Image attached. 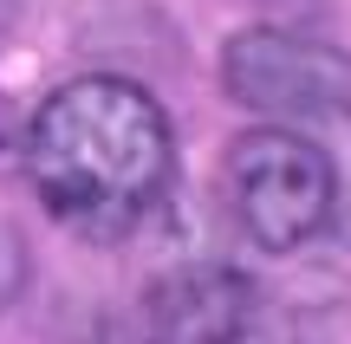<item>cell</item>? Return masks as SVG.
<instances>
[{"label": "cell", "mask_w": 351, "mask_h": 344, "mask_svg": "<svg viewBox=\"0 0 351 344\" xmlns=\"http://www.w3.org/2000/svg\"><path fill=\"white\" fill-rule=\"evenodd\" d=\"M26 176L39 208L65 234L124 241L130 228H143L176 176L169 117L137 78L85 72L33 111Z\"/></svg>", "instance_id": "cell-1"}, {"label": "cell", "mask_w": 351, "mask_h": 344, "mask_svg": "<svg viewBox=\"0 0 351 344\" xmlns=\"http://www.w3.org/2000/svg\"><path fill=\"white\" fill-rule=\"evenodd\" d=\"M221 91L280 124H319L351 111V52L287 26H247L221 46Z\"/></svg>", "instance_id": "cell-3"}, {"label": "cell", "mask_w": 351, "mask_h": 344, "mask_svg": "<svg viewBox=\"0 0 351 344\" xmlns=\"http://www.w3.org/2000/svg\"><path fill=\"white\" fill-rule=\"evenodd\" d=\"M228 202H234L254 247L293 254L332 221L339 169L300 130L267 124V130H247V137L228 143Z\"/></svg>", "instance_id": "cell-2"}, {"label": "cell", "mask_w": 351, "mask_h": 344, "mask_svg": "<svg viewBox=\"0 0 351 344\" xmlns=\"http://www.w3.org/2000/svg\"><path fill=\"white\" fill-rule=\"evenodd\" d=\"M254 319V280L221 260H189L143 286L150 344H241Z\"/></svg>", "instance_id": "cell-4"}]
</instances>
